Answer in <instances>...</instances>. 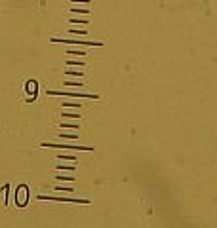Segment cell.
Wrapping results in <instances>:
<instances>
[{
    "label": "cell",
    "mask_w": 217,
    "mask_h": 228,
    "mask_svg": "<svg viewBox=\"0 0 217 228\" xmlns=\"http://www.w3.org/2000/svg\"><path fill=\"white\" fill-rule=\"evenodd\" d=\"M67 53L69 55H82V57H84V55H86V51H84V50H69Z\"/></svg>",
    "instance_id": "obj_15"
},
{
    "label": "cell",
    "mask_w": 217,
    "mask_h": 228,
    "mask_svg": "<svg viewBox=\"0 0 217 228\" xmlns=\"http://www.w3.org/2000/svg\"><path fill=\"white\" fill-rule=\"evenodd\" d=\"M65 74H69V76H78V78H82V70H71V68H67V70H65Z\"/></svg>",
    "instance_id": "obj_12"
},
{
    "label": "cell",
    "mask_w": 217,
    "mask_h": 228,
    "mask_svg": "<svg viewBox=\"0 0 217 228\" xmlns=\"http://www.w3.org/2000/svg\"><path fill=\"white\" fill-rule=\"evenodd\" d=\"M38 200H42V201H72V203H90V200H82V198H63V196H48V194H40Z\"/></svg>",
    "instance_id": "obj_4"
},
{
    "label": "cell",
    "mask_w": 217,
    "mask_h": 228,
    "mask_svg": "<svg viewBox=\"0 0 217 228\" xmlns=\"http://www.w3.org/2000/svg\"><path fill=\"white\" fill-rule=\"evenodd\" d=\"M27 200H29V188L23 184V186H19L17 192H15V203H17L19 207H25V205H27Z\"/></svg>",
    "instance_id": "obj_5"
},
{
    "label": "cell",
    "mask_w": 217,
    "mask_h": 228,
    "mask_svg": "<svg viewBox=\"0 0 217 228\" xmlns=\"http://www.w3.org/2000/svg\"><path fill=\"white\" fill-rule=\"evenodd\" d=\"M71 32L72 34H80V36L82 34H88V31H84V29H71Z\"/></svg>",
    "instance_id": "obj_17"
},
{
    "label": "cell",
    "mask_w": 217,
    "mask_h": 228,
    "mask_svg": "<svg viewBox=\"0 0 217 228\" xmlns=\"http://www.w3.org/2000/svg\"><path fill=\"white\" fill-rule=\"evenodd\" d=\"M59 139H78L76 133H59Z\"/></svg>",
    "instance_id": "obj_10"
},
{
    "label": "cell",
    "mask_w": 217,
    "mask_h": 228,
    "mask_svg": "<svg viewBox=\"0 0 217 228\" xmlns=\"http://www.w3.org/2000/svg\"><path fill=\"white\" fill-rule=\"evenodd\" d=\"M48 95H67V97H76V99H99V95L93 93H78V91H57V89H48Z\"/></svg>",
    "instance_id": "obj_2"
},
{
    "label": "cell",
    "mask_w": 217,
    "mask_h": 228,
    "mask_svg": "<svg viewBox=\"0 0 217 228\" xmlns=\"http://www.w3.org/2000/svg\"><path fill=\"white\" fill-rule=\"evenodd\" d=\"M65 86H71V87H80L82 82H65Z\"/></svg>",
    "instance_id": "obj_19"
},
{
    "label": "cell",
    "mask_w": 217,
    "mask_h": 228,
    "mask_svg": "<svg viewBox=\"0 0 217 228\" xmlns=\"http://www.w3.org/2000/svg\"><path fill=\"white\" fill-rule=\"evenodd\" d=\"M61 128H63V129H78V124H67V122H63V124H61Z\"/></svg>",
    "instance_id": "obj_13"
},
{
    "label": "cell",
    "mask_w": 217,
    "mask_h": 228,
    "mask_svg": "<svg viewBox=\"0 0 217 228\" xmlns=\"http://www.w3.org/2000/svg\"><path fill=\"white\" fill-rule=\"evenodd\" d=\"M40 146H44V148H65V150H88V152L93 150V146H86V145H59V143H40Z\"/></svg>",
    "instance_id": "obj_1"
},
{
    "label": "cell",
    "mask_w": 217,
    "mask_h": 228,
    "mask_svg": "<svg viewBox=\"0 0 217 228\" xmlns=\"http://www.w3.org/2000/svg\"><path fill=\"white\" fill-rule=\"evenodd\" d=\"M55 169H69V171H74L76 169V165L72 164V165H67V164H57L55 165Z\"/></svg>",
    "instance_id": "obj_7"
},
{
    "label": "cell",
    "mask_w": 217,
    "mask_h": 228,
    "mask_svg": "<svg viewBox=\"0 0 217 228\" xmlns=\"http://www.w3.org/2000/svg\"><path fill=\"white\" fill-rule=\"evenodd\" d=\"M61 116H63V118H80L82 114H74V112H63Z\"/></svg>",
    "instance_id": "obj_16"
},
{
    "label": "cell",
    "mask_w": 217,
    "mask_h": 228,
    "mask_svg": "<svg viewBox=\"0 0 217 228\" xmlns=\"http://www.w3.org/2000/svg\"><path fill=\"white\" fill-rule=\"evenodd\" d=\"M63 106L67 109V106H72V109H80V105L78 103H63Z\"/></svg>",
    "instance_id": "obj_20"
},
{
    "label": "cell",
    "mask_w": 217,
    "mask_h": 228,
    "mask_svg": "<svg viewBox=\"0 0 217 228\" xmlns=\"http://www.w3.org/2000/svg\"><path fill=\"white\" fill-rule=\"evenodd\" d=\"M67 65H76V67H84V61H74V59H69Z\"/></svg>",
    "instance_id": "obj_18"
},
{
    "label": "cell",
    "mask_w": 217,
    "mask_h": 228,
    "mask_svg": "<svg viewBox=\"0 0 217 228\" xmlns=\"http://www.w3.org/2000/svg\"><path fill=\"white\" fill-rule=\"evenodd\" d=\"M57 181H74V175H55Z\"/></svg>",
    "instance_id": "obj_11"
},
{
    "label": "cell",
    "mask_w": 217,
    "mask_h": 228,
    "mask_svg": "<svg viewBox=\"0 0 217 228\" xmlns=\"http://www.w3.org/2000/svg\"><path fill=\"white\" fill-rule=\"evenodd\" d=\"M54 190H57V192H74V188L72 186H55Z\"/></svg>",
    "instance_id": "obj_14"
},
{
    "label": "cell",
    "mask_w": 217,
    "mask_h": 228,
    "mask_svg": "<svg viewBox=\"0 0 217 228\" xmlns=\"http://www.w3.org/2000/svg\"><path fill=\"white\" fill-rule=\"evenodd\" d=\"M55 158L57 160H71V162H76V156H71V154H57Z\"/></svg>",
    "instance_id": "obj_8"
},
{
    "label": "cell",
    "mask_w": 217,
    "mask_h": 228,
    "mask_svg": "<svg viewBox=\"0 0 217 228\" xmlns=\"http://www.w3.org/2000/svg\"><path fill=\"white\" fill-rule=\"evenodd\" d=\"M72 2H82V4H90V0H72Z\"/></svg>",
    "instance_id": "obj_21"
},
{
    "label": "cell",
    "mask_w": 217,
    "mask_h": 228,
    "mask_svg": "<svg viewBox=\"0 0 217 228\" xmlns=\"http://www.w3.org/2000/svg\"><path fill=\"white\" fill-rule=\"evenodd\" d=\"M67 23H71V25H86V23H90V21H88V19H74L72 17V19H69Z\"/></svg>",
    "instance_id": "obj_6"
},
{
    "label": "cell",
    "mask_w": 217,
    "mask_h": 228,
    "mask_svg": "<svg viewBox=\"0 0 217 228\" xmlns=\"http://www.w3.org/2000/svg\"><path fill=\"white\" fill-rule=\"evenodd\" d=\"M71 12L72 14H90V8H71Z\"/></svg>",
    "instance_id": "obj_9"
},
{
    "label": "cell",
    "mask_w": 217,
    "mask_h": 228,
    "mask_svg": "<svg viewBox=\"0 0 217 228\" xmlns=\"http://www.w3.org/2000/svg\"><path fill=\"white\" fill-rule=\"evenodd\" d=\"M50 42H59V44H76V46H103V42L78 40V38H50Z\"/></svg>",
    "instance_id": "obj_3"
}]
</instances>
